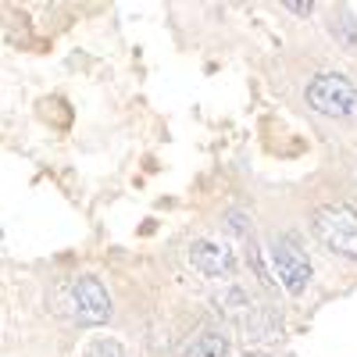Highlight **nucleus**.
Returning <instances> with one entry per match:
<instances>
[{
  "mask_svg": "<svg viewBox=\"0 0 357 357\" xmlns=\"http://www.w3.org/2000/svg\"><path fill=\"white\" fill-rule=\"evenodd\" d=\"M222 222H225V229H229L232 236H250V218H247L243 211H229Z\"/></svg>",
  "mask_w": 357,
  "mask_h": 357,
  "instance_id": "nucleus-9",
  "label": "nucleus"
},
{
  "mask_svg": "<svg viewBox=\"0 0 357 357\" xmlns=\"http://www.w3.org/2000/svg\"><path fill=\"white\" fill-rule=\"evenodd\" d=\"M268 257H272V268H275L279 286H282L289 296H304V289H307V282H311V261H307V254L296 247L293 240L279 236V240L268 243Z\"/></svg>",
  "mask_w": 357,
  "mask_h": 357,
  "instance_id": "nucleus-3",
  "label": "nucleus"
},
{
  "mask_svg": "<svg viewBox=\"0 0 357 357\" xmlns=\"http://www.w3.org/2000/svg\"><path fill=\"white\" fill-rule=\"evenodd\" d=\"M72 311L82 325H104L111 318V296L97 279L82 275L72 282Z\"/></svg>",
  "mask_w": 357,
  "mask_h": 357,
  "instance_id": "nucleus-4",
  "label": "nucleus"
},
{
  "mask_svg": "<svg viewBox=\"0 0 357 357\" xmlns=\"http://www.w3.org/2000/svg\"><path fill=\"white\" fill-rule=\"evenodd\" d=\"M286 11H293V15H301V18H307V15L314 11V4H311V0H307V4H304V0H289V4H286Z\"/></svg>",
  "mask_w": 357,
  "mask_h": 357,
  "instance_id": "nucleus-10",
  "label": "nucleus"
},
{
  "mask_svg": "<svg viewBox=\"0 0 357 357\" xmlns=\"http://www.w3.org/2000/svg\"><path fill=\"white\" fill-rule=\"evenodd\" d=\"M190 261H193L197 272L211 275V279H222V275H232V272H236L232 250L222 247V243H211V240H197V243L190 247Z\"/></svg>",
  "mask_w": 357,
  "mask_h": 357,
  "instance_id": "nucleus-5",
  "label": "nucleus"
},
{
  "mask_svg": "<svg viewBox=\"0 0 357 357\" xmlns=\"http://www.w3.org/2000/svg\"><path fill=\"white\" fill-rule=\"evenodd\" d=\"M314 236L325 243V250H333L340 257L357 261V211L347 204H325L311 218Z\"/></svg>",
  "mask_w": 357,
  "mask_h": 357,
  "instance_id": "nucleus-1",
  "label": "nucleus"
},
{
  "mask_svg": "<svg viewBox=\"0 0 357 357\" xmlns=\"http://www.w3.org/2000/svg\"><path fill=\"white\" fill-rule=\"evenodd\" d=\"M333 36L350 50V54H357V22H354V15L343 8L340 11V22H333Z\"/></svg>",
  "mask_w": 357,
  "mask_h": 357,
  "instance_id": "nucleus-7",
  "label": "nucleus"
},
{
  "mask_svg": "<svg viewBox=\"0 0 357 357\" xmlns=\"http://www.w3.org/2000/svg\"><path fill=\"white\" fill-rule=\"evenodd\" d=\"M183 357H229V336L218 329H204L183 347Z\"/></svg>",
  "mask_w": 357,
  "mask_h": 357,
  "instance_id": "nucleus-6",
  "label": "nucleus"
},
{
  "mask_svg": "<svg viewBox=\"0 0 357 357\" xmlns=\"http://www.w3.org/2000/svg\"><path fill=\"white\" fill-rule=\"evenodd\" d=\"M307 104L329 118H357V86L340 72H321L307 82Z\"/></svg>",
  "mask_w": 357,
  "mask_h": 357,
  "instance_id": "nucleus-2",
  "label": "nucleus"
},
{
  "mask_svg": "<svg viewBox=\"0 0 357 357\" xmlns=\"http://www.w3.org/2000/svg\"><path fill=\"white\" fill-rule=\"evenodd\" d=\"M86 357H126V350H122V343H118V340H107V336H100V340H93V343H89Z\"/></svg>",
  "mask_w": 357,
  "mask_h": 357,
  "instance_id": "nucleus-8",
  "label": "nucleus"
}]
</instances>
